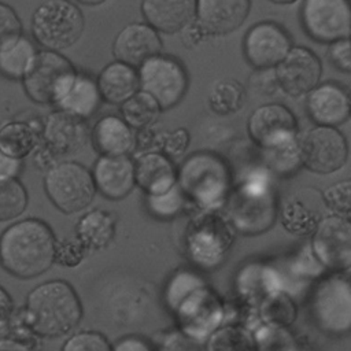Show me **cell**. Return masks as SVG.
Returning a JSON list of instances; mask_svg holds the SVG:
<instances>
[{
  "label": "cell",
  "instance_id": "1",
  "mask_svg": "<svg viewBox=\"0 0 351 351\" xmlns=\"http://www.w3.org/2000/svg\"><path fill=\"white\" fill-rule=\"evenodd\" d=\"M56 243L53 230L43 219L16 221L0 234V266L21 280L38 277L55 263Z\"/></svg>",
  "mask_w": 351,
  "mask_h": 351
},
{
  "label": "cell",
  "instance_id": "2",
  "mask_svg": "<svg viewBox=\"0 0 351 351\" xmlns=\"http://www.w3.org/2000/svg\"><path fill=\"white\" fill-rule=\"evenodd\" d=\"M18 311L30 332L43 339L70 335L84 315L78 293L64 280H49L34 287Z\"/></svg>",
  "mask_w": 351,
  "mask_h": 351
},
{
  "label": "cell",
  "instance_id": "3",
  "mask_svg": "<svg viewBox=\"0 0 351 351\" xmlns=\"http://www.w3.org/2000/svg\"><path fill=\"white\" fill-rule=\"evenodd\" d=\"M77 73L74 64L63 53L41 49L30 62L22 85L32 101L58 106L70 90Z\"/></svg>",
  "mask_w": 351,
  "mask_h": 351
},
{
  "label": "cell",
  "instance_id": "4",
  "mask_svg": "<svg viewBox=\"0 0 351 351\" xmlns=\"http://www.w3.org/2000/svg\"><path fill=\"white\" fill-rule=\"evenodd\" d=\"M85 27L81 8L70 0H47L32 16L34 40L49 51L60 52L77 44Z\"/></svg>",
  "mask_w": 351,
  "mask_h": 351
},
{
  "label": "cell",
  "instance_id": "5",
  "mask_svg": "<svg viewBox=\"0 0 351 351\" xmlns=\"http://www.w3.org/2000/svg\"><path fill=\"white\" fill-rule=\"evenodd\" d=\"M44 191L49 202L63 214L85 210L96 195L90 170L74 160L52 165L44 177Z\"/></svg>",
  "mask_w": 351,
  "mask_h": 351
},
{
  "label": "cell",
  "instance_id": "6",
  "mask_svg": "<svg viewBox=\"0 0 351 351\" xmlns=\"http://www.w3.org/2000/svg\"><path fill=\"white\" fill-rule=\"evenodd\" d=\"M228 203L232 222L244 233L265 230L276 215L274 192L262 177L241 182Z\"/></svg>",
  "mask_w": 351,
  "mask_h": 351
},
{
  "label": "cell",
  "instance_id": "7",
  "mask_svg": "<svg viewBox=\"0 0 351 351\" xmlns=\"http://www.w3.org/2000/svg\"><path fill=\"white\" fill-rule=\"evenodd\" d=\"M140 90L148 93L160 110L177 106L188 89V74L174 58L155 55L138 67Z\"/></svg>",
  "mask_w": 351,
  "mask_h": 351
},
{
  "label": "cell",
  "instance_id": "8",
  "mask_svg": "<svg viewBox=\"0 0 351 351\" xmlns=\"http://www.w3.org/2000/svg\"><path fill=\"white\" fill-rule=\"evenodd\" d=\"M181 188L202 204H213L226 196L229 174L225 163L208 154L189 156L180 169Z\"/></svg>",
  "mask_w": 351,
  "mask_h": 351
},
{
  "label": "cell",
  "instance_id": "9",
  "mask_svg": "<svg viewBox=\"0 0 351 351\" xmlns=\"http://www.w3.org/2000/svg\"><path fill=\"white\" fill-rule=\"evenodd\" d=\"M251 140L269 152L296 145L298 123L289 108L278 103L262 104L252 111L247 123Z\"/></svg>",
  "mask_w": 351,
  "mask_h": 351
},
{
  "label": "cell",
  "instance_id": "10",
  "mask_svg": "<svg viewBox=\"0 0 351 351\" xmlns=\"http://www.w3.org/2000/svg\"><path fill=\"white\" fill-rule=\"evenodd\" d=\"M300 18L313 40L330 44L351 34V0H304Z\"/></svg>",
  "mask_w": 351,
  "mask_h": 351
},
{
  "label": "cell",
  "instance_id": "11",
  "mask_svg": "<svg viewBox=\"0 0 351 351\" xmlns=\"http://www.w3.org/2000/svg\"><path fill=\"white\" fill-rule=\"evenodd\" d=\"M299 156L300 162L314 173H333L347 162V140L337 128L315 126L300 140Z\"/></svg>",
  "mask_w": 351,
  "mask_h": 351
},
{
  "label": "cell",
  "instance_id": "12",
  "mask_svg": "<svg viewBox=\"0 0 351 351\" xmlns=\"http://www.w3.org/2000/svg\"><path fill=\"white\" fill-rule=\"evenodd\" d=\"M315 324L329 335L351 330V282L329 278L319 284L311 304Z\"/></svg>",
  "mask_w": 351,
  "mask_h": 351
},
{
  "label": "cell",
  "instance_id": "13",
  "mask_svg": "<svg viewBox=\"0 0 351 351\" xmlns=\"http://www.w3.org/2000/svg\"><path fill=\"white\" fill-rule=\"evenodd\" d=\"M88 140L90 130L86 121L58 108L47 115L41 126V145L52 158L74 155Z\"/></svg>",
  "mask_w": 351,
  "mask_h": 351
},
{
  "label": "cell",
  "instance_id": "14",
  "mask_svg": "<svg viewBox=\"0 0 351 351\" xmlns=\"http://www.w3.org/2000/svg\"><path fill=\"white\" fill-rule=\"evenodd\" d=\"M292 48L287 30L270 21L255 23L244 36V56L251 66L266 70L277 66Z\"/></svg>",
  "mask_w": 351,
  "mask_h": 351
},
{
  "label": "cell",
  "instance_id": "15",
  "mask_svg": "<svg viewBox=\"0 0 351 351\" xmlns=\"http://www.w3.org/2000/svg\"><path fill=\"white\" fill-rule=\"evenodd\" d=\"M313 250L332 270L351 267V221L341 215H330L319 221L313 236Z\"/></svg>",
  "mask_w": 351,
  "mask_h": 351
},
{
  "label": "cell",
  "instance_id": "16",
  "mask_svg": "<svg viewBox=\"0 0 351 351\" xmlns=\"http://www.w3.org/2000/svg\"><path fill=\"white\" fill-rule=\"evenodd\" d=\"M322 73L321 60L307 47H292L287 56L276 66L278 86L289 96L308 93L319 82Z\"/></svg>",
  "mask_w": 351,
  "mask_h": 351
},
{
  "label": "cell",
  "instance_id": "17",
  "mask_svg": "<svg viewBox=\"0 0 351 351\" xmlns=\"http://www.w3.org/2000/svg\"><path fill=\"white\" fill-rule=\"evenodd\" d=\"M306 107L318 126L336 128L351 115V95L341 84L326 81L307 93Z\"/></svg>",
  "mask_w": 351,
  "mask_h": 351
},
{
  "label": "cell",
  "instance_id": "18",
  "mask_svg": "<svg viewBox=\"0 0 351 351\" xmlns=\"http://www.w3.org/2000/svg\"><path fill=\"white\" fill-rule=\"evenodd\" d=\"M250 0H196V25L203 34H228L248 16Z\"/></svg>",
  "mask_w": 351,
  "mask_h": 351
},
{
  "label": "cell",
  "instance_id": "19",
  "mask_svg": "<svg viewBox=\"0 0 351 351\" xmlns=\"http://www.w3.org/2000/svg\"><path fill=\"white\" fill-rule=\"evenodd\" d=\"M162 41L158 32L148 23L133 22L126 25L115 37L112 53L117 60L140 67L149 58L159 55Z\"/></svg>",
  "mask_w": 351,
  "mask_h": 351
},
{
  "label": "cell",
  "instance_id": "20",
  "mask_svg": "<svg viewBox=\"0 0 351 351\" xmlns=\"http://www.w3.org/2000/svg\"><path fill=\"white\" fill-rule=\"evenodd\" d=\"M90 173L96 192L110 200L126 197L136 185L134 160L129 155L99 156Z\"/></svg>",
  "mask_w": 351,
  "mask_h": 351
},
{
  "label": "cell",
  "instance_id": "21",
  "mask_svg": "<svg viewBox=\"0 0 351 351\" xmlns=\"http://www.w3.org/2000/svg\"><path fill=\"white\" fill-rule=\"evenodd\" d=\"M90 141L100 156H123L136 148L133 129L118 115H104L90 130Z\"/></svg>",
  "mask_w": 351,
  "mask_h": 351
},
{
  "label": "cell",
  "instance_id": "22",
  "mask_svg": "<svg viewBox=\"0 0 351 351\" xmlns=\"http://www.w3.org/2000/svg\"><path fill=\"white\" fill-rule=\"evenodd\" d=\"M141 12L156 32L176 33L192 23L196 0H141Z\"/></svg>",
  "mask_w": 351,
  "mask_h": 351
},
{
  "label": "cell",
  "instance_id": "23",
  "mask_svg": "<svg viewBox=\"0 0 351 351\" xmlns=\"http://www.w3.org/2000/svg\"><path fill=\"white\" fill-rule=\"evenodd\" d=\"M136 184L147 195H160L170 191L177 181V171L165 154L144 152L134 160Z\"/></svg>",
  "mask_w": 351,
  "mask_h": 351
},
{
  "label": "cell",
  "instance_id": "24",
  "mask_svg": "<svg viewBox=\"0 0 351 351\" xmlns=\"http://www.w3.org/2000/svg\"><path fill=\"white\" fill-rule=\"evenodd\" d=\"M96 81L103 101L110 104L121 106L140 90L138 71L136 67L119 60L106 64Z\"/></svg>",
  "mask_w": 351,
  "mask_h": 351
},
{
  "label": "cell",
  "instance_id": "25",
  "mask_svg": "<svg viewBox=\"0 0 351 351\" xmlns=\"http://www.w3.org/2000/svg\"><path fill=\"white\" fill-rule=\"evenodd\" d=\"M115 215L110 211L95 208L85 213L75 223L77 241L86 252L107 248L115 236Z\"/></svg>",
  "mask_w": 351,
  "mask_h": 351
},
{
  "label": "cell",
  "instance_id": "26",
  "mask_svg": "<svg viewBox=\"0 0 351 351\" xmlns=\"http://www.w3.org/2000/svg\"><path fill=\"white\" fill-rule=\"evenodd\" d=\"M101 101L97 81L92 75L78 71L70 90L58 103L56 108L86 121L99 111Z\"/></svg>",
  "mask_w": 351,
  "mask_h": 351
},
{
  "label": "cell",
  "instance_id": "27",
  "mask_svg": "<svg viewBox=\"0 0 351 351\" xmlns=\"http://www.w3.org/2000/svg\"><path fill=\"white\" fill-rule=\"evenodd\" d=\"M41 143V129L26 121L7 122L0 128V149L15 158L25 159Z\"/></svg>",
  "mask_w": 351,
  "mask_h": 351
},
{
  "label": "cell",
  "instance_id": "28",
  "mask_svg": "<svg viewBox=\"0 0 351 351\" xmlns=\"http://www.w3.org/2000/svg\"><path fill=\"white\" fill-rule=\"evenodd\" d=\"M160 107L148 93L138 90L121 104V118L133 129L151 128L159 118Z\"/></svg>",
  "mask_w": 351,
  "mask_h": 351
},
{
  "label": "cell",
  "instance_id": "29",
  "mask_svg": "<svg viewBox=\"0 0 351 351\" xmlns=\"http://www.w3.org/2000/svg\"><path fill=\"white\" fill-rule=\"evenodd\" d=\"M37 49L25 36L0 51V74L8 80L22 81Z\"/></svg>",
  "mask_w": 351,
  "mask_h": 351
},
{
  "label": "cell",
  "instance_id": "30",
  "mask_svg": "<svg viewBox=\"0 0 351 351\" xmlns=\"http://www.w3.org/2000/svg\"><path fill=\"white\" fill-rule=\"evenodd\" d=\"M244 99L245 90L243 85L234 80L217 81L208 93V104L219 115L239 111L243 107Z\"/></svg>",
  "mask_w": 351,
  "mask_h": 351
},
{
  "label": "cell",
  "instance_id": "31",
  "mask_svg": "<svg viewBox=\"0 0 351 351\" xmlns=\"http://www.w3.org/2000/svg\"><path fill=\"white\" fill-rule=\"evenodd\" d=\"M27 191L18 178L0 180V222H8L26 210Z\"/></svg>",
  "mask_w": 351,
  "mask_h": 351
},
{
  "label": "cell",
  "instance_id": "32",
  "mask_svg": "<svg viewBox=\"0 0 351 351\" xmlns=\"http://www.w3.org/2000/svg\"><path fill=\"white\" fill-rule=\"evenodd\" d=\"M60 351H112V346L97 330H80L63 343Z\"/></svg>",
  "mask_w": 351,
  "mask_h": 351
},
{
  "label": "cell",
  "instance_id": "33",
  "mask_svg": "<svg viewBox=\"0 0 351 351\" xmlns=\"http://www.w3.org/2000/svg\"><path fill=\"white\" fill-rule=\"evenodd\" d=\"M300 202H289L282 211V222L289 232L307 233L315 226V218Z\"/></svg>",
  "mask_w": 351,
  "mask_h": 351
},
{
  "label": "cell",
  "instance_id": "34",
  "mask_svg": "<svg viewBox=\"0 0 351 351\" xmlns=\"http://www.w3.org/2000/svg\"><path fill=\"white\" fill-rule=\"evenodd\" d=\"M324 200L326 206L343 215L351 214V180H341L324 191Z\"/></svg>",
  "mask_w": 351,
  "mask_h": 351
},
{
  "label": "cell",
  "instance_id": "35",
  "mask_svg": "<svg viewBox=\"0 0 351 351\" xmlns=\"http://www.w3.org/2000/svg\"><path fill=\"white\" fill-rule=\"evenodd\" d=\"M22 36V22L16 12L0 1V51Z\"/></svg>",
  "mask_w": 351,
  "mask_h": 351
},
{
  "label": "cell",
  "instance_id": "36",
  "mask_svg": "<svg viewBox=\"0 0 351 351\" xmlns=\"http://www.w3.org/2000/svg\"><path fill=\"white\" fill-rule=\"evenodd\" d=\"M178 202H180V195L176 185L165 193L147 195V206L149 211L158 217L171 215L176 211V203Z\"/></svg>",
  "mask_w": 351,
  "mask_h": 351
},
{
  "label": "cell",
  "instance_id": "37",
  "mask_svg": "<svg viewBox=\"0 0 351 351\" xmlns=\"http://www.w3.org/2000/svg\"><path fill=\"white\" fill-rule=\"evenodd\" d=\"M328 58L341 73L351 74V38H340L329 44Z\"/></svg>",
  "mask_w": 351,
  "mask_h": 351
},
{
  "label": "cell",
  "instance_id": "38",
  "mask_svg": "<svg viewBox=\"0 0 351 351\" xmlns=\"http://www.w3.org/2000/svg\"><path fill=\"white\" fill-rule=\"evenodd\" d=\"M85 254V248L78 241L73 243L66 240L62 243H56L55 263L66 267H75L82 262Z\"/></svg>",
  "mask_w": 351,
  "mask_h": 351
},
{
  "label": "cell",
  "instance_id": "39",
  "mask_svg": "<svg viewBox=\"0 0 351 351\" xmlns=\"http://www.w3.org/2000/svg\"><path fill=\"white\" fill-rule=\"evenodd\" d=\"M189 134L185 129H177L171 133L160 136L159 147L163 149L167 158L180 156L188 147Z\"/></svg>",
  "mask_w": 351,
  "mask_h": 351
},
{
  "label": "cell",
  "instance_id": "40",
  "mask_svg": "<svg viewBox=\"0 0 351 351\" xmlns=\"http://www.w3.org/2000/svg\"><path fill=\"white\" fill-rule=\"evenodd\" d=\"M23 169V160L15 159L0 149V180L18 178Z\"/></svg>",
  "mask_w": 351,
  "mask_h": 351
},
{
  "label": "cell",
  "instance_id": "41",
  "mask_svg": "<svg viewBox=\"0 0 351 351\" xmlns=\"http://www.w3.org/2000/svg\"><path fill=\"white\" fill-rule=\"evenodd\" d=\"M15 308L10 293L0 285V332L10 326Z\"/></svg>",
  "mask_w": 351,
  "mask_h": 351
},
{
  "label": "cell",
  "instance_id": "42",
  "mask_svg": "<svg viewBox=\"0 0 351 351\" xmlns=\"http://www.w3.org/2000/svg\"><path fill=\"white\" fill-rule=\"evenodd\" d=\"M112 351H152L149 344L138 336H125L115 341Z\"/></svg>",
  "mask_w": 351,
  "mask_h": 351
},
{
  "label": "cell",
  "instance_id": "43",
  "mask_svg": "<svg viewBox=\"0 0 351 351\" xmlns=\"http://www.w3.org/2000/svg\"><path fill=\"white\" fill-rule=\"evenodd\" d=\"M0 351H37V348L36 343L15 336H7L0 339Z\"/></svg>",
  "mask_w": 351,
  "mask_h": 351
},
{
  "label": "cell",
  "instance_id": "44",
  "mask_svg": "<svg viewBox=\"0 0 351 351\" xmlns=\"http://www.w3.org/2000/svg\"><path fill=\"white\" fill-rule=\"evenodd\" d=\"M77 1L81 4H85V5H99L107 0H77Z\"/></svg>",
  "mask_w": 351,
  "mask_h": 351
},
{
  "label": "cell",
  "instance_id": "45",
  "mask_svg": "<svg viewBox=\"0 0 351 351\" xmlns=\"http://www.w3.org/2000/svg\"><path fill=\"white\" fill-rule=\"evenodd\" d=\"M270 1H273L276 4H291V3H295L296 0H270Z\"/></svg>",
  "mask_w": 351,
  "mask_h": 351
}]
</instances>
